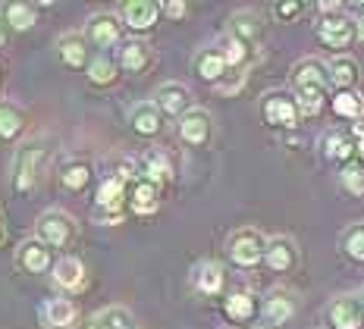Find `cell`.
Listing matches in <instances>:
<instances>
[{
  "label": "cell",
  "instance_id": "6da1fadb",
  "mask_svg": "<svg viewBox=\"0 0 364 329\" xmlns=\"http://www.w3.org/2000/svg\"><path fill=\"white\" fill-rule=\"evenodd\" d=\"M35 239L48 248H70L79 239V223L66 210H44L35 223Z\"/></svg>",
  "mask_w": 364,
  "mask_h": 329
},
{
  "label": "cell",
  "instance_id": "7a4b0ae2",
  "mask_svg": "<svg viewBox=\"0 0 364 329\" xmlns=\"http://www.w3.org/2000/svg\"><path fill=\"white\" fill-rule=\"evenodd\" d=\"M226 254L236 266H257L267 254V235L261 229H236V232L226 239Z\"/></svg>",
  "mask_w": 364,
  "mask_h": 329
},
{
  "label": "cell",
  "instance_id": "3957f363",
  "mask_svg": "<svg viewBox=\"0 0 364 329\" xmlns=\"http://www.w3.org/2000/svg\"><path fill=\"white\" fill-rule=\"evenodd\" d=\"M261 117L273 129H295L301 119V110L292 91H267L261 101Z\"/></svg>",
  "mask_w": 364,
  "mask_h": 329
},
{
  "label": "cell",
  "instance_id": "277c9868",
  "mask_svg": "<svg viewBox=\"0 0 364 329\" xmlns=\"http://www.w3.org/2000/svg\"><path fill=\"white\" fill-rule=\"evenodd\" d=\"M327 326L330 329H364L361 295H339L327 304Z\"/></svg>",
  "mask_w": 364,
  "mask_h": 329
},
{
  "label": "cell",
  "instance_id": "5b68a950",
  "mask_svg": "<svg viewBox=\"0 0 364 329\" xmlns=\"http://www.w3.org/2000/svg\"><path fill=\"white\" fill-rule=\"evenodd\" d=\"M41 157H44L41 141L22 144V148L16 151V157H13V185H16V191H28V188L35 185L38 163H41Z\"/></svg>",
  "mask_w": 364,
  "mask_h": 329
},
{
  "label": "cell",
  "instance_id": "8992f818",
  "mask_svg": "<svg viewBox=\"0 0 364 329\" xmlns=\"http://www.w3.org/2000/svg\"><path fill=\"white\" fill-rule=\"evenodd\" d=\"M317 38H321L327 48L343 50L355 41V19L346 16V13H336V16H323L317 22Z\"/></svg>",
  "mask_w": 364,
  "mask_h": 329
},
{
  "label": "cell",
  "instance_id": "52a82bcc",
  "mask_svg": "<svg viewBox=\"0 0 364 329\" xmlns=\"http://www.w3.org/2000/svg\"><path fill=\"white\" fill-rule=\"evenodd\" d=\"M123 35V19L117 13H95L85 22V38L95 48H113Z\"/></svg>",
  "mask_w": 364,
  "mask_h": 329
},
{
  "label": "cell",
  "instance_id": "ba28073f",
  "mask_svg": "<svg viewBox=\"0 0 364 329\" xmlns=\"http://www.w3.org/2000/svg\"><path fill=\"white\" fill-rule=\"evenodd\" d=\"M154 104L157 110L166 113V117H186L192 110V91H188L182 82H164L154 95Z\"/></svg>",
  "mask_w": 364,
  "mask_h": 329
},
{
  "label": "cell",
  "instance_id": "9c48e42d",
  "mask_svg": "<svg viewBox=\"0 0 364 329\" xmlns=\"http://www.w3.org/2000/svg\"><path fill=\"white\" fill-rule=\"evenodd\" d=\"M292 88L301 91V88H321L327 91L330 88V66L321 63L317 57H305L292 66Z\"/></svg>",
  "mask_w": 364,
  "mask_h": 329
},
{
  "label": "cell",
  "instance_id": "30bf717a",
  "mask_svg": "<svg viewBox=\"0 0 364 329\" xmlns=\"http://www.w3.org/2000/svg\"><path fill=\"white\" fill-rule=\"evenodd\" d=\"M264 264L270 266L273 273H289L299 264V248L289 235H273L267 239V254H264Z\"/></svg>",
  "mask_w": 364,
  "mask_h": 329
},
{
  "label": "cell",
  "instance_id": "8fae6325",
  "mask_svg": "<svg viewBox=\"0 0 364 329\" xmlns=\"http://www.w3.org/2000/svg\"><path fill=\"white\" fill-rule=\"evenodd\" d=\"M157 16H161V4H151V0H129L119 6V19L123 26H129L132 32H148L154 28Z\"/></svg>",
  "mask_w": 364,
  "mask_h": 329
},
{
  "label": "cell",
  "instance_id": "7c38bea8",
  "mask_svg": "<svg viewBox=\"0 0 364 329\" xmlns=\"http://www.w3.org/2000/svg\"><path fill=\"white\" fill-rule=\"evenodd\" d=\"M179 139L192 148H201L210 139V113L201 110V107H192L186 117L179 119Z\"/></svg>",
  "mask_w": 364,
  "mask_h": 329
},
{
  "label": "cell",
  "instance_id": "4fadbf2b",
  "mask_svg": "<svg viewBox=\"0 0 364 329\" xmlns=\"http://www.w3.org/2000/svg\"><path fill=\"white\" fill-rule=\"evenodd\" d=\"M75 320H79V311L66 298H48L41 304V323L48 329H73Z\"/></svg>",
  "mask_w": 364,
  "mask_h": 329
},
{
  "label": "cell",
  "instance_id": "5bb4252c",
  "mask_svg": "<svg viewBox=\"0 0 364 329\" xmlns=\"http://www.w3.org/2000/svg\"><path fill=\"white\" fill-rule=\"evenodd\" d=\"M129 126H132L139 135L151 139V135H157L164 129V113L157 110L154 101H139L132 110H129Z\"/></svg>",
  "mask_w": 364,
  "mask_h": 329
},
{
  "label": "cell",
  "instance_id": "9a60e30c",
  "mask_svg": "<svg viewBox=\"0 0 364 329\" xmlns=\"http://www.w3.org/2000/svg\"><path fill=\"white\" fill-rule=\"evenodd\" d=\"M126 185H129V179L123 173L107 176V179L101 182V188H97V210L101 213H119L123 210V201L129 198Z\"/></svg>",
  "mask_w": 364,
  "mask_h": 329
},
{
  "label": "cell",
  "instance_id": "2e32d148",
  "mask_svg": "<svg viewBox=\"0 0 364 329\" xmlns=\"http://www.w3.org/2000/svg\"><path fill=\"white\" fill-rule=\"evenodd\" d=\"M226 72H230V63H226V57L220 53V48H204L195 53V75H198V79L217 85Z\"/></svg>",
  "mask_w": 364,
  "mask_h": 329
},
{
  "label": "cell",
  "instance_id": "e0dca14e",
  "mask_svg": "<svg viewBox=\"0 0 364 329\" xmlns=\"http://www.w3.org/2000/svg\"><path fill=\"white\" fill-rule=\"evenodd\" d=\"M16 264L26 273H44L50 266V248L38 239H26L16 251Z\"/></svg>",
  "mask_w": 364,
  "mask_h": 329
},
{
  "label": "cell",
  "instance_id": "ac0fdd59",
  "mask_svg": "<svg viewBox=\"0 0 364 329\" xmlns=\"http://www.w3.org/2000/svg\"><path fill=\"white\" fill-rule=\"evenodd\" d=\"M129 207H132L135 213H154L157 207H161V188L154 185V182L148 179H132V185H129Z\"/></svg>",
  "mask_w": 364,
  "mask_h": 329
},
{
  "label": "cell",
  "instance_id": "d6986e66",
  "mask_svg": "<svg viewBox=\"0 0 364 329\" xmlns=\"http://www.w3.org/2000/svg\"><path fill=\"white\" fill-rule=\"evenodd\" d=\"M192 286L201 295H220L223 292V266L214 260H201L192 266Z\"/></svg>",
  "mask_w": 364,
  "mask_h": 329
},
{
  "label": "cell",
  "instance_id": "ffe728a7",
  "mask_svg": "<svg viewBox=\"0 0 364 329\" xmlns=\"http://www.w3.org/2000/svg\"><path fill=\"white\" fill-rule=\"evenodd\" d=\"M57 53H60V60H63L66 66L79 70V66H85V63H88V38H85V35H79V32H66V35H60Z\"/></svg>",
  "mask_w": 364,
  "mask_h": 329
},
{
  "label": "cell",
  "instance_id": "44dd1931",
  "mask_svg": "<svg viewBox=\"0 0 364 329\" xmlns=\"http://www.w3.org/2000/svg\"><path fill=\"white\" fill-rule=\"evenodd\" d=\"M54 282L66 292H79L85 286V264L79 257H60L54 264Z\"/></svg>",
  "mask_w": 364,
  "mask_h": 329
},
{
  "label": "cell",
  "instance_id": "7402d4cb",
  "mask_svg": "<svg viewBox=\"0 0 364 329\" xmlns=\"http://www.w3.org/2000/svg\"><path fill=\"white\" fill-rule=\"evenodd\" d=\"M151 60H154V53H151V44L145 41H126L117 53V63L126 72H145L151 66Z\"/></svg>",
  "mask_w": 364,
  "mask_h": 329
},
{
  "label": "cell",
  "instance_id": "603a6c76",
  "mask_svg": "<svg viewBox=\"0 0 364 329\" xmlns=\"http://www.w3.org/2000/svg\"><path fill=\"white\" fill-rule=\"evenodd\" d=\"M330 85L336 91H352L355 82H358V63H355V57H346V53H339V57L330 60Z\"/></svg>",
  "mask_w": 364,
  "mask_h": 329
},
{
  "label": "cell",
  "instance_id": "cb8c5ba5",
  "mask_svg": "<svg viewBox=\"0 0 364 329\" xmlns=\"http://www.w3.org/2000/svg\"><path fill=\"white\" fill-rule=\"evenodd\" d=\"M321 151L327 160H336V163H346L352 154H358V144H355L348 135L336 132V129H330V132H323L321 139Z\"/></svg>",
  "mask_w": 364,
  "mask_h": 329
},
{
  "label": "cell",
  "instance_id": "d4e9b609",
  "mask_svg": "<svg viewBox=\"0 0 364 329\" xmlns=\"http://www.w3.org/2000/svg\"><path fill=\"white\" fill-rule=\"evenodd\" d=\"M261 311H264V320H267V326L286 323V320H292V313H295V298L289 292H270Z\"/></svg>",
  "mask_w": 364,
  "mask_h": 329
},
{
  "label": "cell",
  "instance_id": "484cf974",
  "mask_svg": "<svg viewBox=\"0 0 364 329\" xmlns=\"http://www.w3.org/2000/svg\"><path fill=\"white\" fill-rule=\"evenodd\" d=\"M226 35L239 38V41H245L248 48H252L257 38H261V19H257L252 10H242V13H236V16L230 19V32Z\"/></svg>",
  "mask_w": 364,
  "mask_h": 329
},
{
  "label": "cell",
  "instance_id": "4316f807",
  "mask_svg": "<svg viewBox=\"0 0 364 329\" xmlns=\"http://www.w3.org/2000/svg\"><path fill=\"white\" fill-rule=\"evenodd\" d=\"M173 166H170V157L164 154V151H148L145 157H141V179L154 182V185H161L164 179H170Z\"/></svg>",
  "mask_w": 364,
  "mask_h": 329
},
{
  "label": "cell",
  "instance_id": "83f0119b",
  "mask_svg": "<svg viewBox=\"0 0 364 329\" xmlns=\"http://www.w3.org/2000/svg\"><path fill=\"white\" fill-rule=\"evenodd\" d=\"M132 326H135V320L126 308H104L88 320L85 329H132Z\"/></svg>",
  "mask_w": 364,
  "mask_h": 329
},
{
  "label": "cell",
  "instance_id": "f1b7e54d",
  "mask_svg": "<svg viewBox=\"0 0 364 329\" xmlns=\"http://www.w3.org/2000/svg\"><path fill=\"white\" fill-rule=\"evenodd\" d=\"M91 179V163L88 160H70V163L60 170V182L66 191H82Z\"/></svg>",
  "mask_w": 364,
  "mask_h": 329
},
{
  "label": "cell",
  "instance_id": "f546056e",
  "mask_svg": "<svg viewBox=\"0 0 364 329\" xmlns=\"http://www.w3.org/2000/svg\"><path fill=\"white\" fill-rule=\"evenodd\" d=\"M217 48H220V53L226 57L230 70H242V66L248 63V57H252V48H248L245 41H239V38H232V35H223V38H220Z\"/></svg>",
  "mask_w": 364,
  "mask_h": 329
},
{
  "label": "cell",
  "instance_id": "4dcf8cb0",
  "mask_svg": "<svg viewBox=\"0 0 364 329\" xmlns=\"http://www.w3.org/2000/svg\"><path fill=\"white\" fill-rule=\"evenodd\" d=\"M223 311H226V317H230V320H236V323H245V320H252L255 311H257L255 295H248V292H232L230 298H226Z\"/></svg>",
  "mask_w": 364,
  "mask_h": 329
},
{
  "label": "cell",
  "instance_id": "1f68e13d",
  "mask_svg": "<svg viewBox=\"0 0 364 329\" xmlns=\"http://www.w3.org/2000/svg\"><path fill=\"white\" fill-rule=\"evenodd\" d=\"M26 129V117H22L19 107L13 104H0V139L4 141H13L16 135Z\"/></svg>",
  "mask_w": 364,
  "mask_h": 329
},
{
  "label": "cell",
  "instance_id": "d6a6232c",
  "mask_svg": "<svg viewBox=\"0 0 364 329\" xmlns=\"http://www.w3.org/2000/svg\"><path fill=\"white\" fill-rule=\"evenodd\" d=\"M333 113L343 119H361L364 113V101L358 91H336V97H333Z\"/></svg>",
  "mask_w": 364,
  "mask_h": 329
},
{
  "label": "cell",
  "instance_id": "836d02e7",
  "mask_svg": "<svg viewBox=\"0 0 364 329\" xmlns=\"http://www.w3.org/2000/svg\"><path fill=\"white\" fill-rule=\"evenodd\" d=\"M4 22H10L16 32H26V28L35 26V10L28 4H6L4 6Z\"/></svg>",
  "mask_w": 364,
  "mask_h": 329
},
{
  "label": "cell",
  "instance_id": "e575fe53",
  "mask_svg": "<svg viewBox=\"0 0 364 329\" xmlns=\"http://www.w3.org/2000/svg\"><path fill=\"white\" fill-rule=\"evenodd\" d=\"M343 251L355 264H364V223H352L343 232Z\"/></svg>",
  "mask_w": 364,
  "mask_h": 329
},
{
  "label": "cell",
  "instance_id": "d590c367",
  "mask_svg": "<svg viewBox=\"0 0 364 329\" xmlns=\"http://www.w3.org/2000/svg\"><path fill=\"white\" fill-rule=\"evenodd\" d=\"M295 101H299L301 117H317V113L323 110L327 91H321V88H301V91H295Z\"/></svg>",
  "mask_w": 364,
  "mask_h": 329
},
{
  "label": "cell",
  "instance_id": "8d00e7d4",
  "mask_svg": "<svg viewBox=\"0 0 364 329\" xmlns=\"http://www.w3.org/2000/svg\"><path fill=\"white\" fill-rule=\"evenodd\" d=\"M88 79L95 82V85H110V82L117 79V63H113L110 57H95L88 63Z\"/></svg>",
  "mask_w": 364,
  "mask_h": 329
},
{
  "label": "cell",
  "instance_id": "74e56055",
  "mask_svg": "<svg viewBox=\"0 0 364 329\" xmlns=\"http://www.w3.org/2000/svg\"><path fill=\"white\" fill-rule=\"evenodd\" d=\"M242 85H245V70H230V72L223 75V79L217 82L214 88L220 91V95H236Z\"/></svg>",
  "mask_w": 364,
  "mask_h": 329
},
{
  "label": "cell",
  "instance_id": "f35d334b",
  "mask_svg": "<svg viewBox=\"0 0 364 329\" xmlns=\"http://www.w3.org/2000/svg\"><path fill=\"white\" fill-rule=\"evenodd\" d=\"M301 10H305V4H299V0H286V4H273V16H277V19H283V22L295 19Z\"/></svg>",
  "mask_w": 364,
  "mask_h": 329
},
{
  "label": "cell",
  "instance_id": "ab89813d",
  "mask_svg": "<svg viewBox=\"0 0 364 329\" xmlns=\"http://www.w3.org/2000/svg\"><path fill=\"white\" fill-rule=\"evenodd\" d=\"M343 182H346L348 191L361 195V191H364V170H358V166H346V170H343Z\"/></svg>",
  "mask_w": 364,
  "mask_h": 329
},
{
  "label": "cell",
  "instance_id": "60d3db41",
  "mask_svg": "<svg viewBox=\"0 0 364 329\" xmlns=\"http://www.w3.org/2000/svg\"><path fill=\"white\" fill-rule=\"evenodd\" d=\"M161 10L170 19H182V16H186V4H161Z\"/></svg>",
  "mask_w": 364,
  "mask_h": 329
},
{
  "label": "cell",
  "instance_id": "b9f144b4",
  "mask_svg": "<svg viewBox=\"0 0 364 329\" xmlns=\"http://www.w3.org/2000/svg\"><path fill=\"white\" fill-rule=\"evenodd\" d=\"M352 139H355V144L364 141V119H355L352 122Z\"/></svg>",
  "mask_w": 364,
  "mask_h": 329
},
{
  "label": "cell",
  "instance_id": "7bdbcfd3",
  "mask_svg": "<svg viewBox=\"0 0 364 329\" xmlns=\"http://www.w3.org/2000/svg\"><path fill=\"white\" fill-rule=\"evenodd\" d=\"M355 38H358V41H364V13L358 19H355Z\"/></svg>",
  "mask_w": 364,
  "mask_h": 329
},
{
  "label": "cell",
  "instance_id": "ee69618b",
  "mask_svg": "<svg viewBox=\"0 0 364 329\" xmlns=\"http://www.w3.org/2000/svg\"><path fill=\"white\" fill-rule=\"evenodd\" d=\"M4 41H6V32H4V19H0V48H4Z\"/></svg>",
  "mask_w": 364,
  "mask_h": 329
},
{
  "label": "cell",
  "instance_id": "f6af8a7d",
  "mask_svg": "<svg viewBox=\"0 0 364 329\" xmlns=\"http://www.w3.org/2000/svg\"><path fill=\"white\" fill-rule=\"evenodd\" d=\"M358 154L364 157V141H358Z\"/></svg>",
  "mask_w": 364,
  "mask_h": 329
},
{
  "label": "cell",
  "instance_id": "bcb514c9",
  "mask_svg": "<svg viewBox=\"0 0 364 329\" xmlns=\"http://www.w3.org/2000/svg\"><path fill=\"white\" fill-rule=\"evenodd\" d=\"M252 329H270V326H267V323H261V326H252Z\"/></svg>",
  "mask_w": 364,
  "mask_h": 329
},
{
  "label": "cell",
  "instance_id": "7dc6e473",
  "mask_svg": "<svg viewBox=\"0 0 364 329\" xmlns=\"http://www.w3.org/2000/svg\"><path fill=\"white\" fill-rule=\"evenodd\" d=\"M361 308H364V295H361Z\"/></svg>",
  "mask_w": 364,
  "mask_h": 329
},
{
  "label": "cell",
  "instance_id": "c3c4849f",
  "mask_svg": "<svg viewBox=\"0 0 364 329\" xmlns=\"http://www.w3.org/2000/svg\"><path fill=\"white\" fill-rule=\"evenodd\" d=\"M0 232H4V226H0Z\"/></svg>",
  "mask_w": 364,
  "mask_h": 329
}]
</instances>
